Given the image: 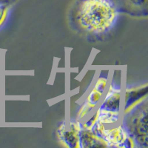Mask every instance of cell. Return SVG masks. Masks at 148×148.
<instances>
[{
  "instance_id": "6da1fadb",
  "label": "cell",
  "mask_w": 148,
  "mask_h": 148,
  "mask_svg": "<svg viewBox=\"0 0 148 148\" xmlns=\"http://www.w3.org/2000/svg\"><path fill=\"white\" fill-rule=\"evenodd\" d=\"M76 18L83 30L90 34H101L115 25L119 11L111 0H83Z\"/></svg>"
},
{
  "instance_id": "7a4b0ae2",
  "label": "cell",
  "mask_w": 148,
  "mask_h": 148,
  "mask_svg": "<svg viewBox=\"0 0 148 148\" xmlns=\"http://www.w3.org/2000/svg\"><path fill=\"white\" fill-rule=\"evenodd\" d=\"M124 119V125L130 135L134 139L136 147H147L148 127L147 108L145 106L136 107L130 113H127Z\"/></svg>"
},
{
  "instance_id": "3957f363",
  "label": "cell",
  "mask_w": 148,
  "mask_h": 148,
  "mask_svg": "<svg viewBox=\"0 0 148 148\" xmlns=\"http://www.w3.org/2000/svg\"><path fill=\"white\" fill-rule=\"evenodd\" d=\"M98 136L106 142L108 147L133 148L136 147L133 137L124 124L110 129H105L104 124L96 121L91 128Z\"/></svg>"
},
{
  "instance_id": "277c9868",
  "label": "cell",
  "mask_w": 148,
  "mask_h": 148,
  "mask_svg": "<svg viewBox=\"0 0 148 148\" xmlns=\"http://www.w3.org/2000/svg\"><path fill=\"white\" fill-rule=\"evenodd\" d=\"M82 125L79 121H64L57 130L59 141L67 148H79V133Z\"/></svg>"
},
{
  "instance_id": "5b68a950",
  "label": "cell",
  "mask_w": 148,
  "mask_h": 148,
  "mask_svg": "<svg viewBox=\"0 0 148 148\" xmlns=\"http://www.w3.org/2000/svg\"><path fill=\"white\" fill-rule=\"evenodd\" d=\"M147 84L127 88L125 92V102L124 113H130L136 107L138 106L147 96Z\"/></svg>"
},
{
  "instance_id": "8992f818",
  "label": "cell",
  "mask_w": 148,
  "mask_h": 148,
  "mask_svg": "<svg viewBox=\"0 0 148 148\" xmlns=\"http://www.w3.org/2000/svg\"><path fill=\"white\" fill-rule=\"evenodd\" d=\"M121 95V86L116 84L114 82L112 81L108 93L99 108L114 112H119Z\"/></svg>"
},
{
  "instance_id": "52a82bcc",
  "label": "cell",
  "mask_w": 148,
  "mask_h": 148,
  "mask_svg": "<svg viewBox=\"0 0 148 148\" xmlns=\"http://www.w3.org/2000/svg\"><path fill=\"white\" fill-rule=\"evenodd\" d=\"M93 147H108V145L92 129H88L82 126L79 133V148Z\"/></svg>"
},
{
  "instance_id": "ba28073f",
  "label": "cell",
  "mask_w": 148,
  "mask_h": 148,
  "mask_svg": "<svg viewBox=\"0 0 148 148\" xmlns=\"http://www.w3.org/2000/svg\"><path fill=\"white\" fill-rule=\"evenodd\" d=\"M107 82H108V77L106 76H100L98 79L94 88H92L90 94L86 99V101H84V103L92 109L97 104V103L99 101L100 99L102 96Z\"/></svg>"
},
{
  "instance_id": "9c48e42d",
  "label": "cell",
  "mask_w": 148,
  "mask_h": 148,
  "mask_svg": "<svg viewBox=\"0 0 148 148\" xmlns=\"http://www.w3.org/2000/svg\"><path fill=\"white\" fill-rule=\"evenodd\" d=\"M98 121L102 123L104 125H111L114 124L119 120V112L107 110L100 109L97 110Z\"/></svg>"
},
{
  "instance_id": "30bf717a",
  "label": "cell",
  "mask_w": 148,
  "mask_h": 148,
  "mask_svg": "<svg viewBox=\"0 0 148 148\" xmlns=\"http://www.w3.org/2000/svg\"><path fill=\"white\" fill-rule=\"evenodd\" d=\"M8 14V7L6 5L0 3V27L4 24Z\"/></svg>"
},
{
  "instance_id": "8fae6325",
  "label": "cell",
  "mask_w": 148,
  "mask_h": 148,
  "mask_svg": "<svg viewBox=\"0 0 148 148\" xmlns=\"http://www.w3.org/2000/svg\"><path fill=\"white\" fill-rule=\"evenodd\" d=\"M91 110H92V108H90L89 106H88L85 103H83V104L81 106L80 109H79V112H78V114H77L78 119H80L83 118V117L87 114V113H89Z\"/></svg>"
},
{
  "instance_id": "7c38bea8",
  "label": "cell",
  "mask_w": 148,
  "mask_h": 148,
  "mask_svg": "<svg viewBox=\"0 0 148 148\" xmlns=\"http://www.w3.org/2000/svg\"><path fill=\"white\" fill-rule=\"evenodd\" d=\"M97 121H98V113L96 112V114L92 117V119H90L89 121H87L84 125H82V126L85 128H88V129H91V128L92 127V126L95 125V123H96Z\"/></svg>"
},
{
  "instance_id": "4fadbf2b",
  "label": "cell",
  "mask_w": 148,
  "mask_h": 148,
  "mask_svg": "<svg viewBox=\"0 0 148 148\" xmlns=\"http://www.w3.org/2000/svg\"><path fill=\"white\" fill-rule=\"evenodd\" d=\"M130 1L136 5H138V6H142L147 2V0H130Z\"/></svg>"
}]
</instances>
